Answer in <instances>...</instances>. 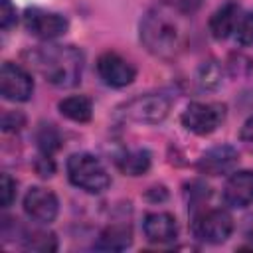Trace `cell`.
Masks as SVG:
<instances>
[{
    "instance_id": "603a6c76",
    "label": "cell",
    "mask_w": 253,
    "mask_h": 253,
    "mask_svg": "<svg viewBox=\"0 0 253 253\" xmlns=\"http://www.w3.org/2000/svg\"><path fill=\"white\" fill-rule=\"evenodd\" d=\"M16 24V8L10 0H0V26L2 30H10Z\"/></svg>"
},
{
    "instance_id": "52a82bcc",
    "label": "cell",
    "mask_w": 253,
    "mask_h": 253,
    "mask_svg": "<svg viewBox=\"0 0 253 253\" xmlns=\"http://www.w3.org/2000/svg\"><path fill=\"white\" fill-rule=\"evenodd\" d=\"M24 26L32 36L42 38V40L59 38L69 28L65 16H61L57 12L42 10V8H28L24 14Z\"/></svg>"
},
{
    "instance_id": "d4e9b609",
    "label": "cell",
    "mask_w": 253,
    "mask_h": 253,
    "mask_svg": "<svg viewBox=\"0 0 253 253\" xmlns=\"http://www.w3.org/2000/svg\"><path fill=\"white\" fill-rule=\"evenodd\" d=\"M36 170H38V174H40V176H43V178H47V176H51V174H53L55 166H53V162H51L49 154H43V156H40V158H38V162H36Z\"/></svg>"
},
{
    "instance_id": "8fae6325",
    "label": "cell",
    "mask_w": 253,
    "mask_h": 253,
    "mask_svg": "<svg viewBox=\"0 0 253 253\" xmlns=\"http://www.w3.org/2000/svg\"><path fill=\"white\" fill-rule=\"evenodd\" d=\"M237 160H239V154L233 146L219 144V146H213V148H210L208 152L202 154V158L198 162V168H200L202 174L221 176V174L231 172L237 166Z\"/></svg>"
},
{
    "instance_id": "30bf717a",
    "label": "cell",
    "mask_w": 253,
    "mask_h": 253,
    "mask_svg": "<svg viewBox=\"0 0 253 253\" xmlns=\"http://www.w3.org/2000/svg\"><path fill=\"white\" fill-rule=\"evenodd\" d=\"M59 210L57 198L45 188H30L24 196V211L38 223H49L55 219Z\"/></svg>"
},
{
    "instance_id": "7c38bea8",
    "label": "cell",
    "mask_w": 253,
    "mask_h": 253,
    "mask_svg": "<svg viewBox=\"0 0 253 253\" xmlns=\"http://www.w3.org/2000/svg\"><path fill=\"white\" fill-rule=\"evenodd\" d=\"M223 198L231 208H247L253 204V172L239 170L229 176L223 188Z\"/></svg>"
},
{
    "instance_id": "7a4b0ae2",
    "label": "cell",
    "mask_w": 253,
    "mask_h": 253,
    "mask_svg": "<svg viewBox=\"0 0 253 253\" xmlns=\"http://www.w3.org/2000/svg\"><path fill=\"white\" fill-rule=\"evenodd\" d=\"M28 57L34 69L55 87H73L81 79L85 57L75 45H40Z\"/></svg>"
},
{
    "instance_id": "ffe728a7",
    "label": "cell",
    "mask_w": 253,
    "mask_h": 253,
    "mask_svg": "<svg viewBox=\"0 0 253 253\" xmlns=\"http://www.w3.org/2000/svg\"><path fill=\"white\" fill-rule=\"evenodd\" d=\"M38 146L43 154H51L61 146V136L53 125H43L38 130Z\"/></svg>"
},
{
    "instance_id": "2e32d148",
    "label": "cell",
    "mask_w": 253,
    "mask_h": 253,
    "mask_svg": "<svg viewBox=\"0 0 253 253\" xmlns=\"http://www.w3.org/2000/svg\"><path fill=\"white\" fill-rule=\"evenodd\" d=\"M59 113L75 123H87L93 115V103L85 95H71L59 101Z\"/></svg>"
},
{
    "instance_id": "9a60e30c",
    "label": "cell",
    "mask_w": 253,
    "mask_h": 253,
    "mask_svg": "<svg viewBox=\"0 0 253 253\" xmlns=\"http://www.w3.org/2000/svg\"><path fill=\"white\" fill-rule=\"evenodd\" d=\"M130 243H132L130 227L123 225V223H115L101 231L95 247L101 251H123L126 247H130Z\"/></svg>"
},
{
    "instance_id": "4316f807",
    "label": "cell",
    "mask_w": 253,
    "mask_h": 253,
    "mask_svg": "<svg viewBox=\"0 0 253 253\" xmlns=\"http://www.w3.org/2000/svg\"><path fill=\"white\" fill-rule=\"evenodd\" d=\"M243 237H245L249 243H253V215H249V217L245 219V223H243Z\"/></svg>"
},
{
    "instance_id": "d6986e66",
    "label": "cell",
    "mask_w": 253,
    "mask_h": 253,
    "mask_svg": "<svg viewBox=\"0 0 253 253\" xmlns=\"http://www.w3.org/2000/svg\"><path fill=\"white\" fill-rule=\"evenodd\" d=\"M24 247L26 249H32V251H55L57 249V241H55V235L53 233H47V231H34L30 235L24 237Z\"/></svg>"
},
{
    "instance_id": "6da1fadb",
    "label": "cell",
    "mask_w": 253,
    "mask_h": 253,
    "mask_svg": "<svg viewBox=\"0 0 253 253\" xmlns=\"http://www.w3.org/2000/svg\"><path fill=\"white\" fill-rule=\"evenodd\" d=\"M192 30V8L182 0H162L154 4L140 22V42L144 47L162 59L178 57Z\"/></svg>"
},
{
    "instance_id": "3957f363",
    "label": "cell",
    "mask_w": 253,
    "mask_h": 253,
    "mask_svg": "<svg viewBox=\"0 0 253 253\" xmlns=\"http://www.w3.org/2000/svg\"><path fill=\"white\" fill-rule=\"evenodd\" d=\"M67 176L69 182L89 194H101L109 188L111 178L105 170V166L101 164L99 158H95L93 154L87 152H79V154H71L67 160Z\"/></svg>"
},
{
    "instance_id": "7402d4cb",
    "label": "cell",
    "mask_w": 253,
    "mask_h": 253,
    "mask_svg": "<svg viewBox=\"0 0 253 253\" xmlns=\"http://www.w3.org/2000/svg\"><path fill=\"white\" fill-rule=\"evenodd\" d=\"M0 196H2V208H10L16 198V182L10 178V174H2Z\"/></svg>"
},
{
    "instance_id": "cb8c5ba5",
    "label": "cell",
    "mask_w": 253,
    "mask_h": 253,
    "mask_svg": "<svg viewBox=\"0 0 253 253\" xmlns=\"http://www.w3.org/2000/svg\"><path fill=\"white\" fill-rule=\"evenodd\" d=\"M24 125V115L20 113H6L2 117V128L4 130H18Z\"/></svg>"
},
{
    "instance_id": "9c48e42d",
    "label": "cell",
    "mask_w": 253,
    "mask_h": 253,
    "mask_svg": "<svg viewBox=\"0 0 253 253\" xmlns=\"http://www.w3.org/2000/svg\"><path fill=\"white\" fill-rule=\"evenodd\" d=\"M97 73L103 79V83H107L111 87H126L128 83H132V79L136 75L134 67L125 57H121L119 53H113V51H105L103 55H99Z\"/></svg>"
},
{
    "instance_id": "ac0fdd59",
    "label": "cell",
    "mask_w": 253,
    "mask_h": 253,
    "mask_svg": "<svg viewBox=\"0 0 253 253\" xmlns=\"http://www.w3.org/2000/svg\"><path fill=\"white\" fill-rule=\"evenodd\" d=\"M221 77H223V69L217 61L210 59L204 61L198 69V85L202 89H215L221 85Z\"/></svg>"
},
{
    "instance_id": "44dd1931",
    "label": "cell",
    "mask_w": 253,
    "mask_h": 253,
    "mask_svg": "<svg viewBox=\"0 0 253 253\" xmlns=\"http://www.w3.org/2000/svg\"><path fill=\"white\" fill-rule=\"evenodd\" d=\"M235 38H237V42L243 43V45L253 43V12L239 18V24H237V28H235Z\"/></svg>"
},
{
    "instance_id": "e0dca14e",
    "label": "cell",
    "mask_w": 253,
    "mask_h": 253,
    "mask_svg": "<svg viewBox=\"0 0 253 253\" xmlns=\"http://www.w3.org/2000/svg\"><path fill=\"white\" fill-rule=\"evenodd\" d=\"M117 166L123 174L140 176L150 168V154H148V150H142V148L128 150L121 158H117Z\"/></svg>"
},
{
    "instance_id": "484cf974",
    "label": "cell",
    "mask_w": 253,
    "mask_h": 253,
    "mask_svg": "<svg viewBox=\"0 0 253 253\" xmlns=\"http://www.w3.org/2000/svg\"><path fill=\"white\" fill-rule=\"evenodd\" d=\"M239 138H241V142H243L249 150H253V117H249V119L243 123L241 132H239Z\"/></svg>"
},
{
    "instance_id": "ba28073f",
    "label": "cell",
    "mask_w": 253,
    "mask_h": 253,
    "mask_svg": "<svg viewBox=\"0 0 253 253\" xmlns=\"http://www.w3.org/2000/svg\"><path fill=\"white\" fill-rule=\"evenodd\" d=\"M32 91H34V81L30 73L12 61H4L0 69L2 97L8 101H28L32 97Z\"/></svg>"
},
{
    "instance_id": "4fadbf2b",
    "label": "cell",
    "mask_w": 253,
    "mask_h": 253,
    "mask_svg": "<svg viewBox=\"0 0 253 253\" xmlns=\"http://www.w3.org/2000/svg\"><path fill=\"white\" fill-rule=\"evenodd\" d=\"M142 231L150 243H170L178 235V225L174 215L166 211H152L144 217Z\"/></svg>"
},
{
    "instance_id": "8992f818",
    "label": "cell",
    "mask_w": 253,
    "mask_h": 253,
    "mask_svg": "<svg viewBox=\"0 0 253 253\" xmlns=\"http://www.w3.org/2000/svg\"><path fill=\"white\" fill-rule=\"evenodd\" d=\"M194 237L206 243H223L233 231V219L225 210H208L192 223Z\"/></svg>"
},
{
    "instance_id": "277c9868",
    "label": "cell",
    "mask_w": 253,
    "mask_h": 253,
    "mask_svg": "<svg viewBox=\"0 0 253 253\" xmlns=\"http://www.w3.org/2000/svg\"><path fill=\"white\" fill-rule=\"evenodd\" d=\"M170 111V99L158 93H146L132 97L125 105L117 109V117L128 123H140V125H154L160 123Z\"/></svg>"
},
{
    "instance_id": "5bb4252c",
    "label": "cell",
    "mask_w": 253,
    "mask_h": 253,
    "mask_svg": "<svg viewBox=\"0 0 253 253\" xmlns=\"http://www.w3.org/2000/svg\"><path fill=\"white\" fill-rule=\"evenodd\" d=\"M239 6L235 4V2H227V4H223L213 16H211V20H210V32H211V36L215 38V40H225V38H229L233 32H235V28H237V24H239Z\"/></svg>"
},
{
    "instance_id": "5b68a950",
    "label": "cell",
    "mask_w": 253,
    "mask_h": 253,
    "mask_svg": "<svg viewBox=\"0 0 253 253\" xmlns=\"http://www.w3.org/2000/svg\"><path fill=\"white\" fill-rule=\"evenodd\" d=\"M225 121L221 103H190L182 113V125L194 134H210Z\"/></svg>"
}]
</instances>
